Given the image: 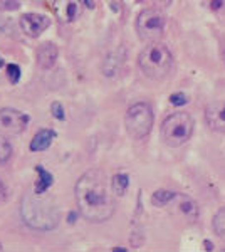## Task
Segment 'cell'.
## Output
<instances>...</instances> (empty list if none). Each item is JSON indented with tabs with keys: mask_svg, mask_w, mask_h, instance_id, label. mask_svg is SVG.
<instances>
[{
	"mask_svg": "<svg viewBox=\"0 0 225 252\" xmlns=\"http://www.w3.org/2000/svg\"><path fill=\"white\" fill-rule=\"evenodd\" d=\"M76 202L81 215L89 222L101 223L113 217L114 204L108 192L106 177L99 170H88L76 182Z\"/></svg>",
	"mask_w": 225,
	"mask_h": 252,
	"instance_id": "obj_1",
	"label": "cell"
},
{
	"mask_svg": "<svg viewBox=\"0 0 225 252\" xmlns=\"http://www.w3.org/2000/svg\"><path fill=\"white\" fill-rule=\"evenodd\" d=\"M20 217L32 230H54L59 225L61 212L52 198L40 197V193H26L20 202Z\"/></svg>",
	"mask_w": 225,
	"mask_h": 252,
	"instance_id": "obj_2",
	"label": "cell"
},
{
	"mask_svg": "<svg viewBox=\"0 0 225 252\" xmlns=\"http://www.w3.org/2000/svg\"><path fill=\"white\" fill-rule=\"evenodd\" d=\"M138 66L146 78L160 81L170 74L173 58L166 46L160 42H150V46H146L141 51L140 58H138Z\"/></svg>",
	"mask_w": 225,
	"mask_h": 252,
	"instance_id": "obj_3",
	"label": "cell"
},
{
	"mask_svg": "<svg viewBox=\"0 0 225 252\" xmlns=\"http://www.w3.org/2000/svg\"><path fill=\"white\" fill-rule=\"evenodd\" d=\"M193 120L188 113H173L163 121L161 138L168 146H182L190 140L193 133Z\"/></svg>",
	"mask_w": 225,
	"mask_h": 252,
	"instance_id": "obj_4",
	"label": "cell"
},
{
	"mask_svg": "<svg viewBox=\"0 0 225 252\" xmlns=\"http://www.w3.org/2000/svg\"><path fill=\"white\" fill-rule=\"evenodd\" d=\"M153 111L148 103H136L128 108L125 116V126L128 135L134 140H143L153 128Z\"/></svg>",
	"mask_w": 225,
	"mask_h": 252,
	"instance_id": "obj_5",
	"label": "cell"
},
{
	"mask_svg": "<svg viewBox=\"0 0 225 252\" xmlns=\"http://www.w3.org/2000/svg\"><path fill=\"white\" fill-rule=\"evenodd\" d=\"M165 24L166 19L161 12L157 9H146L136 19V32L140 39L146 42H158L163 37Z\"/></svg>",
	"mask_w": 225,
	"mask_h": 252,
	"instance_id": "obj_6",
	"label": "cell"
},
{
	"mask_svg": "<svg viewBox=\"0 0 225 252\" xmlns=\"http://www.w3.org/2000/svg\"><path fill=\"white\" fill-rule=\"evenodd\" d=\"M29 121H31V118L24 111L14 108L0 109V129H3L5 133H12V135L22 133L27 128Z\"/></svg>",
	"mask_w": 225,
	"mask_h": 252,
	"instance_id": "obj_7",
	"label": "cell"
},
{
	"mask_svg": "<svg viewBox=\"0 0 225 252\" xmlns=\"http://www.w3.org/2000/svg\"><path fill=\"white\" fill-rule=\"evenodd\" d=\"M52 10L56 17L63 24H72L79 19L83 12V2L81 0H54L52 2Z\"/></svg>",
	"mask_w": 225,
	"mask_h": 252,
	"instance_id": "obj_8",
	"label": "cell"
},
{
	"mask_svg": "<svg viewBox=\"0 0 225 252\" xmlns=\"http://www.w3.org/2000/svg\"><path fill=\"white\" fill-rule=\"evenodd\" d=\"M20 24V29H22L24 34L27 37L32 39H37L40 34L49 27V19L46 15H40V14H24L22 17L19 19Z\"/></svg>",
	"mask_w": 225,
	"mask_h": 252,
	"instance_id": "obj_9",
	"label": "cell"
},
{
	"mask_svg": "<svg viewBox=\"0 0 225 252\" xmlns=\"http://www.w3.org/2000/svg\"><path fill=\"white\" fill-rule=\"evenodd\" d=\"M205 120L212 129L225 135V101H214L205 108Z\"/></svg>",
	"mask_w": 225,
	"mask_h": 252,
	"instance_id": "obj_10",
	"label": "cell"
},
{
	"mask_svg": "<svg viewBox=\"0 0 225 252\" xmlns=\"http://www.w3.org/2000/svg\"><path fill=\"white\" fill-rule=\"evenodd\" d=\"M175 202H177L175 209H177V212L180 214V217L185 219L187 222L197 220L198 219V205L193 198L187 197V195H182V193H177Z\"/></svg>",
	"mask_w": 225,
	"mask_h": 252,
	"instance_id": "obj_11",
	"label": "cell"
},
{
	"mask_svg": "<svg viewBox=\"0 0 225 252\" xmlns=\"http://www.w3.org/2000/svg\"><path fill=\"white\" fill-rule=\"evenodd\" d=\"M57 58H59V49L54 42H46L37 49V64L40 69H52L56 66Z\"/></svg>",
	"mask_w": 225,
	"mask_h": 252,
	"instance_id": "obj_12",
	"label": "cell"
},
{
	"mask_svg": "<svg viewBox=\"0 0 225 252\" xmlns=\"http://www.w3.org/2000/svg\"><path fill=\"white\" fill-rule=\"evenodd\" d=\"M56 140V131L54 129H40V131L35 133V136L32 138L31 145H29V148H31V152L34 153H39V152H44V150H47L49 146L52 145V141Z\"/></svg>",
	"mask_w": 225,
	"mask_h": 252,
	"instance_id": "obj_13",
	"label": "cell"
},
{
	"mask_svg": "<svg viewBox=\"0 0 225 252\" xmlns=\"http://www.w3.org/2000/svg\"><path fill=\"white\" fill-rule=\"evenodd\" d=\"M35 172H37L39 178H37V182H35V185H34V192L42 195V193H46L49 189H51L52 184H54V177H52V173L47 172L42 165L35 166Z\"/></svg>",
	"mask_w": 225,
	"mask_h": 252,
	"instance_id": "obj_14",
	"label": "cell"
},
{
	"mask_svg": "<svg viewBox=\"0 0 225 252\" xmlns=\"http://www.w3.org/2000/svg\"><path fill=\"white\" fill-rule=\"evenodd\" d=\"M129 187V177L126 173H116L111 180V190L116 197H123Z\"/></svg>",
	"mask_w": 225,
	"mask_h": 252,
	"instance_id": "obj_15",
	"label": "cell"
},
{
	"mask_svg": "<svg viewBox=\"0 0 225 252\" xmlns=\"http://www.w3.org/2000/svg\"><path fill=\"white\" fill-rule=\"evenodd\" d=\"M177 192H171V190H157L151 195V204L155 207H166L168 204L175 200Z\"/></svg>",
	"mask_w": 225,
	"mask_h": 252,
	"instance_id": "obj_16",
	"label": "cell"
},
{
	"mask_svg": "<svg viewBox=\"0 0 225 252\" xmlns=\"http://www.w3.org/2000/svg\"><path fill=\"white\" fill-rule=\"evenodd\" d=\"M214 230L220 239H225V207L219 210L214 217Z\"/></svg>",
	"mask_w": 225,
	"mask_h": 252,
	"instance_id": "obj_17",
	"label": "cell"
},
{
	"mask_svg": "<svg viewBox=\"0 0 225 252\" xmlns=\"http://www.w3.org/2000/svg\"><path fill=\"white\" fill-rule=\"evenodd\" d=\"M12 153H14V150H12V145L9 143V140L0 136V165H5L7 161L10 160Z\"/></svg>",
	"mask_w": 225,
	"mask_h": 252,
	"instance_id": "obj_18",
	"label": "cell"
},
{
	"mask_svg": "<svg viewBox=\"0 0 225 252\" xmlns=\"http://www.w3.org/2000/svg\"><path fill=\"white\" fill-rule=\"evenodd\" d=\"M208 10L215 14H225V0H203Z\"/></svg>",
	"mask_w": 225,
	"mask_h": 252,
	"instance_id": "obj_19",
	"label": "cell"
},
{
	"mask_svg": "<svg viewBox=\"0 0 225 252\" xmlns=\"http://www.w3.org/2000/svg\"><path fill=\"white\" fill-rule=\"evenodd\" d=\"M7 78L12 84H17L20 79V67L17 64H9L7 66Z\"/></svg>",
	"mask_w": 225,
	"mask_h": 252,
	"instance_id": "obj_20",
	"label": "cell"
},
{
	"mask_svg": "<svg viewBox=\"0 0 225 252\" xmlns=\"http://www.w3.org/2000/svg\"><path fill=\"white\" fill-rule=\"evenodd\" d=\"M51 111H52V116L56 118V120H61L63 121L64 118H66V115H64V108H63V104L61 103H52L51 104Z\"/></svg>",
	"mask_w": 225,
	"mask_h": 252,
	"instance_id": "obj_21",
	"label": "cell"
},
{
	"mask_svg": "<svg viewBox=\"0 0 225 252\" xmlns=\"http://www.w3.org/2000/svg\"><path fill=\"white\" fill-rule=\"evenodd\" d=\"M187 96L183 94V93H175V94L170 96V103L173 104V106H182V104L187 103Z\"/></svg>",
	"mask_w": 225,
	"mask_h": 252,
	"instance_id": "obj_22",
	"label": "cell"
},
{
	"mask_svg": "<svg viewBox=\"0 0 225 252\" xmlns=\"http://www.w3.org/2000/svg\"><path fill=\"white\" fill-rule=\"evenodd\" d=\"M20 3L17 0H0V9H5V10H15L19 9Z\"/></svg>",
	"mask_w": 225,
	"mask_h": 252,
	"instance_id": "obj_23",
	"label": "cell"
},
{
	"mask_svg": "<svg viewBox=\"0 0 225 252\" xmlns=\"http://www.w3.org/2000/svg\"><path fill=\"white\" fill-rule=\"evenodd\" d=\"M7 198V189H5V185L0 182V202H3Z\"/></svg>",
	"mask_w": 225,
	"mask_h": 252,
	"instance_id": "obj_24",
	"label": "cell"
},
{
	"mask_svg": "<svg viewBox=\"0 0 225 252\" xmlns=\"http://www.w3.org/2000/svg\"><path fill=\"white\" fill-rule=\"evenodd\" d=\"M155 3H157L158 7H168L171 3V0H153Z\"/></svg>",
	"mask_w": 225,
	"mask_h": 252,
	"instance_id": "obj_25",
	"label": "cell"
},
{
	"mask_svg": "<svg viewBox=\"0 0 225 252\" xmlns=\"http://www.w3.org/2000/svg\"><path fill=\"white\" fill-rule=\"evenodd\" d=\"M86 5H88L89 9H93V7H94V2H93V0H86Z\"/></svg>",
	"mask_w": 225,
	"mask_h": 252,
	"instance_id": "obj_26",
	"label": "cell"
},
{
	"mask_svg": "<svg viewBox=\"0 0 225 252\" xmlns=\"http://www.w3.org/2000/svg\"><path fill=\"white\" fill-rule=\"evenodd\" d=\"M113 251H126V249H125V247H121V246H120V247H114Z\"/></svg>",
	"mask_w": 225,
	"mask_h": 252,
	"instance_id": "obj_27",
	"label": "cell"
},
{
	"mask_svg": "<svg viewBox=\"0 0 225 252\" xmlns=\"http://www.w3.org/2000/svg\"><path fill=\"white\" fill-rule=\"evenodd\" d=\"M3 64H5V63H3V59L0 58V67H3Z\"/></svg>",
	"mask_w": 225,
	"mask_h": 252,
	"instance_id": "obj_28",
	"label": "cell"
},
{
	"mask_svg": "<svg viewBox=\"0 0 225 252\" xmlns=\"http://www.w3.org/2000/svg\"><path fill=\"white\" fill-rule=\"evenodd\" d=\"M224 59H225V52H224Z\"/></svg>",
	"mask_w": 225,
	"mask_h": 252,
	"instance_id": "obj_29",
	"label": "cell"
},
{
	"mask_svg": "<svg viewBox=\"0 0 225 252\" xmlns=\"http://www.w3.org/2000/svg\"><path fill=\"white\" fill-rule=\"evenodd\" d=\"M0 251H2V247H0Z\"/></svg>",
	"mask_w": 225,
	"mask_h": 252,
	"instance_id": "obj_30",
	"label": "cell"
}]
</instances>
